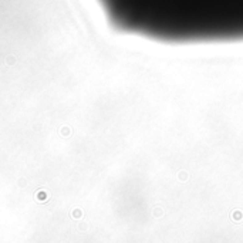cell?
<instances>
[{
  "label": "cell",
  "instance_id": "obj_1",
  "mask_svg": "<svg viewBox=\"0 0 243 243\" xmlns=\"http://www.w3.org/2000/svg\"><path fill=\"white\" fill-rule=\"evenodd\" d=\"M111 26L165 44L243 41V0H98Z\"/></svg>",
  "mask_w": 243,
  "mask_h": 243
}]
</instances>
